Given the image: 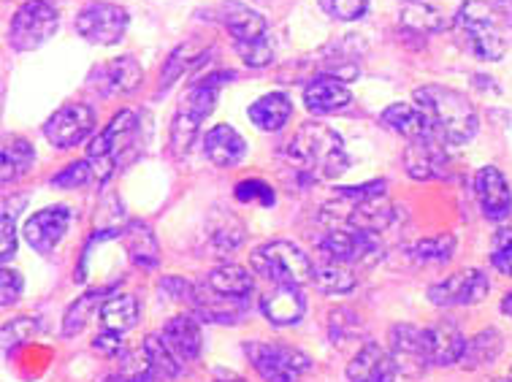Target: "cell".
<instances>
[{
	"instance_id": "obj_28",
	"label": "cell",
	"mask_w": 512,
	"mask_h": 382,
	"mask_svg": "<svg viewBox=\"0 0 512 382\" xmlns=\"http://www.w3.org/2000/svg\"><path fill=\"white\" fill-rule=\"evenodd\" d=\"M293 114V103L285 93H266L247 109L250 122L263 133H274L285 128V122Z\"/></svg>"
},
{
	"instance_id": "obj_29",
	"label": "cell",
	"mask_w": 512,
	"mask_h": 382,
	"mask_svg": "<svg viewBox=\"0 0 512 382\" xmlns=\"http://www.w3.org/2000/svg\"><path fill=\"white\" fill-rule=\"evenodd\" d=\"M117 288H120V285L114 282V285H101V288L87 290L84 296H79V299L66 309V315H63V336L82 334L84 328H87V323H90V317H93L95 312H101L103 301L109 299V296H114V290Z\"/></svg>"
},
{
	"instance_id": "obj_35",
	"label": "cell",
	"mask_w": 512,
	"mask_h": 382,
	"mask_svg": "<svg viewBox=\"0 0 512 382\" xmlns=\"http://www.w3.org/2000/svg\"><path fill=\"white\" fill-rule=\"evenodd\" d=\"M33 160H36V150L33 144L25 139H14L11 144L3 147V174H0V182L3 187L14 185L17 179H22L33 168Z\"/></svg>"
},
{
	"instance_id": "obj_15",
	"label": "cell",
	"mask_w": 512,
	"mask_h": 382,
	"mask_svg": "<svg viewBox=\"0 0 512 382\" xmlns=\"http://www.w3.org/2000/svg\"><path fill=\"white\" fill-rule=\"evenodd\" d=\"M144 82V71H141L139 60L133 55L114 57L106 60L103 66H98L90 74L87 84L93 87L95 93L103 98H112V95H131L136 93Z\"/></svg>"
},
{
	"instance_id": "obj_24",
	"label": "cell",
	"mask_w": 512,
	"mask_h": 382,
	"mask_svg": "<svg viewBox=\"0 0 512 382\" xmlns=\"http://www.w3.org/2000/svg\"><path fill=\"white\" fill-rule=\"evenodd\" d=\"M380 120L385 128H391L393 133H399L407 141L415 139H437L434 125H431L429 114L420 109L418 103H391L385 112L380 114Z\"/></svg>"
},
{
	"instance_id": "obj_49",
	"label": "cell",
	"mask_w": 512,
	"mask_h": 382,
	"mask_svg": "<svg viewBox=\"0 0 512 382\" xmlns=\"http://www.w3.org/2000/svg\"><path fill=\"white\" fill-rule=\"evenodd\" d=\"M212 382H247L244 377H239L236 372H225V369H217L215 372V380Z\"/></svg>"
},
{
	"instance_id": "obj_44",
	"label": "cell",
	"mask_w": 512,
	"mask_h": 382,
	"mask_svg": "<svg viewBox=\"0 0 512 382\" xmlns=\"http://www.w3.org/2000/svg\"><path fill=\"white\" fill-rule=\"evenodd\" d=\"M236 55L242 57L244 66L250 68H266L274 60V47H271V38H261V41H252V44H239Z\"/></svg>"
},
{
	"instance_id": "obj_31",
	"label": "cell",
	"mask_w": 512,
	"mask_h": 382,
	"mask_svg": "<svg viewBox=\"0 0 512 382\" xmlns=\"http://www.w3.org/2000/svg\"><path fill=\"white\" fill-rule=\"evenodd\" d=\"M315 288L326 296H345L350 290H355L358 285V277H355L353 266H345V263L334 261H317L315 263Z\"/></svg>"
},
{
	"instance_id": "obj_4",
	"label": "cell",
	"mask_w": 512,
	"mask_h": 382,
	"mask_svg": "<svg viewBox=\"0 0 512 382\" xmlns=\"http://www.w3.org/2000/svg\"><path fill=\"white\" fill-rule=\"evenodd\" d=\"M252 271L269 280L271 285H293L301 288L315 277V263L298 244L288 239H271L252 250Z\"/></svg>"
},
{
	"instance_id": "obj_11",
	"label": "cell",
	"mask_w": 512,
	"mask_h": 382,
	"mask_svg": "<svg viewBox=\"0 0 512 382\" xmlns=\"http://www.w3.org/2000/svg\"><path fill=\"white\" fill-rule=\"evenodd\" d=\"M491 293V282L483 269H461L429 288V301L434 307H475Z\"/></svg>"
},
{
	"instance_id": "obj_13",
	"label": "cell",
	"mask_w": 512,
	"mask_h": 382,
	"mask_svg": "<svg viewBox=\"0 0 512 382\" xmlns=\"http://www.w3.org/2000/svg\"><path fill=\"white\" fill-rule=\"evenodd\" d=\"M388 353H391L396 372L404 377H420L431 366L429 353H426V339L423 328L412 323H396L388 334Z\"/></svg>"
},
{
	"instance_id": "obj_36",
	"label": "cell",
	"mask_w": 512,
	"mask_h": 382,
	"mask_svg": "<svg viewBox=\"0 0 512 382\" xmlns=\"http://www.w3.org/2000/svg\"><path fill=\"white\" fill-rule=\"evenodd\" d=\"M147 361L152 364V369L160 374V377H177L182 374V361L177 355L171 353V347L166 345V339L160 334H147L144 336V345H141Z\"/></svg>"
},
{
	"instance_id": "obj_25",
	"label": "cell",
	"mask_w": 512,
	"mask_h": 382,
	"mask_svg": "<svg viewBox=\"0 0 512 382\" xmlns=\"http://www.w3.org/2000/svg\"><path fill=\"white\" fill-rule=\"evenodd\" d=\"M204 155L217 168H233L247 155V141L233 125H215L204 136Z\"/></svg>"
},
{
	"instance_id": "obj_45",
	"label": "cell",
	"mask_w": 512,
	"mask_h": 382,
	"mask_svg": "<svg viewBox=\"0 0 512 382\" xmlns=\"http://www.w3.org/2000/svg\"><path fill=\"white\" fill-rule=\"evenodd\" d=\"M22 290H25L22 274L9 269V266H3V271H0V304H3V307L17 304L19 296H22Z\"/></svg>"
},
{
	"instance_id": "obj_12",
	"label": "cell",
	"mask_w": 512,
	"mask_h": 382,
	"mask_svg": "<svg viewBox=\"0 0 512 382\" xmlns=\"http://www.w3.org/2000/svg\"><path fill=\"white\" fill-rule=\"evenodd\" d=\"M95 131V109L87 103H68L44 122V139L55 150H71Z\"/></svg>"
},
{
	"instance_id": "obj_27",
	"label": "cell",
	"mask_w": 512,
	"mask_h": 382,
	"mask_svg": "<svg viewBox=\"0 0 512 382\" xmlns=\"http://www.w3.org/2000/svg\"><path fill=\"white\" fill-rule=\"evenodd\" d=\"M122 244H125V252L131 255V261L141 269H155L160 263V247L155 233L147 223L141 220H131V223L122 228Z\"/></svg>"
},
{
	"instance_id": "obj_8",
	"label": "cell",
	"mask_w": 512,
	"mask_h": 382,
	"mask_svg": "<svg viewBox=\"0 0 512 382\" xmlns=\"http://www.w3.org/2000/svg\"><path fill=\"white\" fill-rule=\"evenodd\" d=\"M60 28V14L49 0H25L9 25V44L17 52H33L44 47Z\"/></svg>"
},
{
	"instance_id": "obj_33",
	"label": "cell",
	"mask_w": 512,
	"mask_h": 382,
	"mask_svg": "<svg viewBox=\"0 0 512 382\" xmlns=\"http://www.w3.org/2000/svg\"><path fill=\"white\" fill-rule=\"evenodd\" d=\"M244 223L233 212H220V215L212 217V225H209V244L212 250L225 255V252H233L236 247L244 244Z\"/></svg>"
},
{
	"instance_id": "obj_38",
	"label": "cell",
	"mask_w": 512,
	"mask_h": 382,
	"mask_svg": "<svg viewBox=\"0 0 512 382\" xmlns=\"http://www.w3.org/2000/svg\"><path fill=\"white\" fill-rule=\"evenodd\" d=\"M364 331L361 326V317L350 312V309L339 307V309H331V315H328V334H331V342L334 345H345L350 339Z\"/></svg>"
},
{
	"instance_id": "obj_20",
	"label": "cell",
	"mask_w": 512,
	"mask_h": 382,
	"mask_svg": "<svg viewBox=\"0 0 512 382\" xmlns=\"http://www.w3.org/2000/svg\"><path fill=\"white\" fill-rule=\"evenodd\" d=\"M423 339H426V353H429L431 366L461 364L466 339L453 320H437L431 326H423Z\"/></svg>"
},
{
	"instance_id": "obj_14",
	"label": "cell",
	"mask_w": 512,
	"mask_h": 382,
	"mask_svg": "<svg viewBox=\"0 0 512 382\" xmlns=\"http://www.w3.org/2000/svg\"><path fill=\"white\" fill-rule=\"evenodd\" d=\"M68 228H71V209L57 204L30 215L22 225V236L30 244V250H36L38 255H49V252H55L57 244L63 242Z\"/></svg>"
},
{
	"instance_id": "obj_55",
	"label": "cell",
	"mask_w": 512,
	"mask_h": 382,
	"mask_svg": "<svg viewBox=\"0 0 512 382\" xmlns=\"http://www.w3.org/2000/svg\"><path fill=\"white\" fill-rule=\"evenodd\" d=\"M510 377H512V372H510Z\"/></svg>"
},
{
	"instance_id": "obj_40",
	"label": "cell",
	"mask_w": 512,
	"mask_h": 382,
	"mask_svg": "<svg viewBox=\"0 0 512 382\" xmlns=\"http://www.w3.org/2000/svg\"><path fill=\"white\" fill-rule=\"evenodd\" d=\"M491 263H494L496 271L512 277V220L502 225L491 239Z\"/></svg>"
},
{
	"instance_id": "obj_23",
	"label": "cell",
	"mask_w": 512,
	"mask_h": 382,
	"mask_svg": "<svg viewBox=\"0 0 512 382\" xmlns=\"http://www.w3.org/2000/svg\"><path fill=\"white\" fill-rule=\"evenodd\" d=\"M160 336L166 339L171 353L177 355L182 364L196 361L204 350V334H201V320L196 315H177L168 320Z\"/></svg>"
},
{
	"instance_id": "obj_53",
	"label": "cell",
	"mask_w": 512,
	"mask_h": 382,
	"mask_svg": "<svg viewBox=\"0 0 512 382\" xmlns=\"http://www.w3.org/2000/svg\"><path fill=\"white\" fill-rule=\"evenodd\" d=\"M494 382H512V377H510V374H507V377H502V380H494Z\"/></svg>"
},
{
	"instance_id": "obj_51",
	"label": "cell",
	"mask_w": 512,
	"mask_h": 382,
	"mask_svg": "<svg viewBox=\"0 0 512 382\" xmlns=\"http://www.w3.org/2000/svg\"><path fill=\"white\" fill-rule=\"evenodd\" d=\"M502 312H504V315L512 317V290L502 299Z\"/></svg>"
},
{
	"instance_id": "obj_39",
	"label": "cell",
	"mask_w": 512,
	"mask_h": 382,
	"mask_svg": "<svg viewBox=\"0 0 512 382\" xmlns=\"http://www.w3.org/2000/svg\"><path fill=\"white\" fill-rule=\"evenodd\" d=\"M233 198L239 204H261V206H274L277 204V193L269 182L263 179H242L239 185L233 187Z\"/></svg>"
},
{
	"instance_id": "obj_2",
	"label": "cell",
	"mask_w": 512,
	"mask_h": 382,
	"mask_svg": "<svg viewBox=\"0 0 512 382\" xmlns=\"http://www.w3.org/2000/svg\"><path fill=\"white\" fill-rule=\"evenodd\" d=\"M412 98L429 114L437 139L447 147H461L477 136L480 120L475 106L458 90H450L445 84H423L412 93Z\"/></svg>"
},
{
	"instance_id": "obj_26",
	"label": "cell",
	"mask_w": 512,
	"mask_h": 382,
	"mask_svg": "<svg viewBox=\"0 0 512 382\" xmlns=\"http://www.w3.org/2000/svg\"><path fill=\"white\" fill-rule=\"evenodd\" d=\"M206 285L225 296V299L231 301H250V296L255 293V280H252V274L244 266H236V263H223V266H217V269L209 271V277H206Z\"/></svg>"
},
{
	"instance_id": "obj_3",
	"label": "cell",
	"mask_w": 512,
	"mask_h": 382,
	"mask_svg": "<svg viewBox=\"0 0 512 382\" xmlns=\"http://www.w3.org/2000/svg\"><path fill=\"white\" fill-rule=\"evenodd\" d=\"M453 30L464 41V47L485 63L502 60L507 52L502 22L491 3L485 0H466L453 17Z\"/></svg>"
},
{
	"instance_id": "obj_37",
	"label": "cell",
	"mask_w": 512,
	"mask_h": 382,
	"mask_svg": "<svg viewBox=\"0 0 512 382\" xmlns=\"http://www.w3.org/2000/svg\"><path fill=\"white\" fill-rule=\"evenodd\" d=\"M401 25L415 30V33H423V36L447 28L445 17L434 6H429V3H407L404 11H401Z\"/></svg>"
},
{
	"instance_id": "obj_10",
	"label": "cell",
	"mask_w": 512,
	"mask_h": 382,
	"mask_svg": "<svg viewBox=\"0 0 512 382\" xmlns=\"http://www.w3.org/2000/svg\"><path fill=\"white\" fill-rule=\"evenodd\" d=\"M131 25V14L122 9L120 3H109V0H95L87 3L79 14H76L74 28L76 33L93 44V47H114L120 44Z\"/></svg>"
},
{
	"instance_id": "obj_9",
	"label": "cell",
	"mask_w": 512,
	"mask_h": 382,
	"mask_svg": "<svg viewBox=\"0 0 512 382\" xmlns=\"http://www.w3.org/2000/svg\"><path fill=\"white\" fill-rule=\"evenodd\" d=\"M320 261L345 263V266H372L382 258L380 233L350 231V228H331L326 236L317 239Z\"/></svg>"
},
{
	"instance_id": "obj_21",
	"label": "cell",
	"mask_w": 512,
	"mask_h": 382,
	"mask_svg": "<svg viewBox=\"0 0 512 382\" xmlns=\"http://www.w3.org/2000/svg\"><path fill=\"white\" fill-rule=\"evenodd\" d=\"M396 364L391 353L377 342H366L358 347V353L347 364V380L350 382H396Z\"/></svg>"
},
{
	"instance_id": "obj_46",
	"label": "cell",
	"mask_w": 512,
	"mask_h": 382,
	"mask_svg": "<svg viewBox=\"0 0 512 382\" xmlns=\"http://www.w3.org/2000/svg\"><path fill=\"white\" fill-rule=\"evenodd\" d=\"M3 239H0V258L3 263H9L14 255H17V223H14V209H9V204H3Z\"/></svg>"
},
{
	"instance_id": "obj_52",
	"label": "cell",
	"mask_w": 512,
	"mask_h": 382,
	"mask_svg": "<svg viewBox=\"0 0 512 382\" xmlns=\"http://www.w3.org/2000/svg\"><path fill=\"white\" fill-rule=\"evenodd\" d=\"M103 382H128V380H125L122 374H114V377H106V380H103Z\"/></svg>"
},
{
	"instance_id": "obj_47",
	"label": "cell",
	"mask_w": 512,
	"mask_h": 382,
	"mask_svg": "<svg viewBox=\"0 0 512 382\" xmlns=\"http://www.w3.org/2000/svg\"><path fill=\"white\" fill-rule=\"evenodd\" d=\"M38 331L36 320L33 317H17V320H9L6 326H3V345H19V342H28L33 339V334Z\"/></svg>"
},
{
	"instance_id": "obj_18",
	"label": "cell",
	"mask_w": 512,
	"mask_h": 382,
	"mask_svg": "<svg viewBox=\"0 0 512 382\" xmlns=\"http://www.w3.org/2000/svg\"><path fill=\"white\" fill-rule=\"evenodd\" d=\"M261 312L271 326H298L301 317L307 315V299H304L301 288H293V285H271L269 293L261 296Z\"/></svg>"
},
{
	"instance_id": "obj_43",
	"label": "cell",
	"mask_w": 512,
	"mask_h": 382,
	"mask_svg": "<svg viewBox=\"0 0 512 382\" xmlns=\"http://www.w3.org/2000/svg\"><path fill=\"white\" fill-rule=\"evenodd\" d=\"M196 60H198V57L193 55V49H190V44H185V47H179L177 52H174V55L168 57L166 68H163V76H160V93H166L168 87L177 82L179 76L185 74L187 68L193 66Z\"/></svg>"
},
{
	"instance_id": "obj_6",
	"label": "cell",
	"mask_w": 512,
	"mask_h": 382,
	"mask_svg": "<svg viewBox=\"0 0 512 382\" xmlns=\"http://www.w3.org/2000/svg\"><path fill=\"white\" fill-rule=\"evenodd\" d=\"M136 139H139V117L128 109L117 114L101 133H95L87 147V160L93 163L98 182H106L117 168L131 160Z\"/></svg>"
},
{
	"instance_id": "obj_41",
	"label": "cell",
	"mask_w": 512,
	"mask_h": 382,
	"mask_svg": "<svg viewBox=\"0 0 512 382\" xmlns=\"http://www.w3.org/2000/svg\"><path fill=\"white\" fill-rule=\"evenodd\" d=\"M93 179H95L93 163L84 158L71 163V166H66L60 174H55V177H52V185L63 187V190H76V187L90 185Z\"/></svg>"
},
{
	"instance_id": "obj_7",
	"label": "cell",
	"mask_w": 512,
	"mask_h": 382,
	"mask_svg": "<svg viewBox=\"0 0 512 382\" xmlns=\"http://www.w3.org/2000/svg\"><path fill=\"white\" fill-rule=\"evenodd\" d=\"M244 355L263 382H301L312 358L285 342H244Z\"/></svg>"
},
{
	"instance_id": "obj_17",
	"label": "cell",
	"mask_w": 512,
	"mask_h": 382,
	"mask_svg": "<svg viewBox=\"0 0 512 382\" xmlns=\"http://www.w3.org/2000/svg\"><path fill=\"white\" fill-rule=\"evenodd\" d=\"M404 171L407 177L418 182L442 179L447 174L450 158H447V144L439 139H415L404 150Z\"/></svg>"
},
{
	"instance_id": "obj_34",
	"label": "cell",
	"mask_w": 512,
	"mask_h": 382,
	"mask_svg": "<svg viewBox=\"0 0 512 382\" xmlns=\"http://www.w3.org/2000/svg\"><path fill=\"white\" fill-rule=\"evenodd\" d=\"M456 255V236L453 233H439L431 239H420L412 244L410 258L418 266H442V263L453 261Z\"/></svg>"
},
{
	"instance_id": "obj_30",
	"label": "cell",
	"mask_w": 512,
	"mask_h": 382,
	"mask_svg": "<svg viewBox=\"0 0 512 382\" xmlns=\"http://www.w3.org/2000/svg\"><path fill=\"white\" fill-rule=\"evenodd\" d=\"M101 323L106 331H117V334H128L131 328H136L141 317V307L136 296H128V293H117V296H109L103 301L101 307Z\"/></svg>"
},
{
	"instance_id": "obj_50",
	"label": "cell",
	"mask_w": 512,
	"mask_h": 382,
	"mask_svg": "<svg viewBox=\"0 0 512 382\" xmlns=\"http://www.w3.org/2000/svg\"><path fill=\"white\" fill-rule=\"evenodd\" d=\"M496 9L502 11L507 19H512V0H496Z\"/></svg>"
},
{
	"instance_id": "obj_1",
	"label": "cell",
	"mask_w": 512,
	"mask_h": 382,
	"mask_svg": "<svg viewBox=\"0 0 512 382\" xmlns=\"http://www.w3.org/2000/svg\"><path fill=\"white\" fill-rule=\"evenodd\" d=\"M290 168H296L298 185H312L320 179H336L350 168L345 141L326 122H304L285 150Z\"/></svg>"
},
{
	"instance_id": "obj_5",
	"label": "cell",
	"mask_w": 512,
	"mask_h": 382,
	"mask_svg": "<svg viewBox=\"0 0 512 382\" xmlns=\"http://www.w3.org/2000/svg\"><path fill=\"white\" fill-rule=\"evenodd\" d=\"M233 79V74H215L206 76L204 82L193 84L187 95L179 103L177 114L171 120V150L177 158H185L193 141L198 139V131L209 114L215 112L217 93H220V82Z\"/></svg>"
},
{
	"instance_id": "obj_16",
	"label": "cell",
	"mask_w": 512,
	"mask_h": 382,
	"mask_svg": "<svg viewBox=\"0 0 512 382\" xmlns=\"http://www.w3.org/2000/svg\"><path fill=\"white\" fill-rule=\"evenodd\" d=\"M475 196L485 220L504 223L512 217V187L496 166H483L477 171Z\"/></svg>"
},
{
	"instance_id": "obj_32",
	"label": "cell",
	"mask_w": 512,
	"mask_h": 382,
	"mask_svg": "<svg viewBox=\"0 0 512 382\" xmlns=\"http://www.w3.org/2000/svg\"><path fill=\"white\" fill-rule=\"evenodd\" d=\"M502 347V334L496 328H485V331H480L472 339H466V350L461 364H464V369H480V366L494 364L496 358L502 355Z\"/></svg>"
},
{
	"instance_id": "obj_48",
	"label": "cell",
	"mask_w": 512,
	"mask_h": 382,
	"mask_svg": "<svg viewBox=\"0 0 512 382\" xmlns=\"http://www.w3.org/2000/svg\"><path fill=\"white\" fill-rule=\"evenodd\" d=\"M93 350L95 353L106 355V358H117V355H122V334H117V331H106L103 328V334H98L93 339Z\"/></svg>"
},
{
	"instance_id": "obj_19",
	"label": "cell",
	"mask_w": 512,
	"mask_h": 382,
	"mask_svg": "<svg viewBox=\"0 0 512 382\" xmlns=\"http://www.w3.org/2000/svg\"><path fill=\"white\" fill-rule=\"evenodd\" d=\"M217 11H220L223 28L231 33L233 47L269 38V22L263 19V14H258V11L250 9V6H244L239 0H225V3H220V9Z\"/></svg>"
},
{
	"instance_id": "obj_54",
	"label": "cell",
	"mask_w": 512,
	"mask_h": 382,
	"mask_svg": "<svg viewBox=\"0 0 512 382\" xmlns=\"http://www.w3.org/2000/svg\"><path fill=\"white\" fill-rule=\"evenodd\" d=\"M404 3H426V0H404Z\"/></svg>"
},
{
	"instance_id": "obj_42",
	"label": "cell",
	"mask_w": 512,
	"mask_h": 382,
	"mask_svg": "<svg viewBox=\"0 0 512 382\" xmlns=\"http://www.w3.org/2000/svg\"><path fill=\"white\" fill-rule=\"evenodd\" d=\"M317 3H320V9L326 11L331 19L355 22V19H361L369 11L372 0H317Z\"/></svg>"
},
{
	"instance_id": "obj_22",
	"label": "cell",
	"mask_w": 512,
	"mask_h": 382,
	"mask_svg": "<svg viewBox=\"0 0 512 382\" xmlns=\"http://www.w3.org/2000/svg\"><path fill=\"white\" fill-rule=\"evenodd\" d=\"M350 101H353L350 87L342 79H336V76H315L304 87V106L315 117H328V114L342 112Z\"/></svg>"
}]
</instances>
